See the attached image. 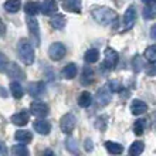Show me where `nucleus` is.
<instances>
[{
  "label": "nucleus",
  "mask_w": 156,
  "mask_h": 156,
  "mask_svg": "<svg viewBox=\"0 0 156 156\" xmlns=\"http://www.w3.org/2000/svg\"><path fill=\"white\" fill-rule=\"evenodd\" d=\"M7 57L4 55L2 51H0V73H3V71H6V68H7Z\"/></svg>",
  "instance_id": "obj_35"
},
{
  "label": "nucleus",
  "mask_w": 156,
  "mask_h": 156,
  "mask_svg": "<svg viewBox=\"0 0 156 156\" xmlns=\"http://www.w3.org/2000/svg\"><path fill=\"white\" fill-rule=\"evenodd\" d=\"M13 155L16 156H21V155H29V151H27V148L24 146V144H20V145H14L12 149Z\"/></svg>",
  "instance_id": "obj_32"
},
{
  "label": "nucleus",
  "mask_w": 156,
  "mask_h": 156,
  "mask_svg": "<svg viewBox=\"0 0 156 156\" xmlns=\"http://www.w3.org/2000/svg\"><path fill=\"white\" fill-rule=\"evenodd\" d=\"M92 149H94V146H92V140L87 139L85 140V151L87 152H92Z\"/></svg>",
  "instance_id": "obj_38"
},
{
  "label": "nucleus",
  "mask_w": 156,
  "mask_h": 156,
  "mask_svg": "<svg viewBox=\"0 0 156 156\" xmlns=\"http://www.w3.org/2000/svg\"><path fill=\"white\" fill-rule=\"evenodd\" d=\"M84 60H85L87 64H94V62H97L99 60V51L97 48L88 50L85 55H84Z\"/></svg>",
  "instance_id": "obj_27"
},
{
  "label": "nucleus",
  "mask_w": 156,
  "mask_h": 156,
  "mask_svg": "<svg viewBox=\"0 0 156 156\" xmlns=\"http://www.w3.org/2000/svg\"><path fill=\"white\" fill-rule=\"evenodd\" d=\"M10 121H12L14 125H17V126H24V125L29 123L30 115H29V112L20 111V112H17V114H14V115H12Z\"/></svg>",
  "instance_id": "obj_13"
},
{
  "label": "nucleus",
  "mask_w": 156,
  "mask_h": 156,
  "mask_svg": "<svg viewBox=\"0 0 156 156\" xmlns=\"http://www.w3.org/2000/svg\"><path fill=\"white\" fill-rule=\"evenodd\" d=\"M111 99H112V95H111V91L108 90V87H104V88H101L97 92V102L101 107L108 105V104L111 102Z\"/></svg>",
  "instance_id": "obj_9"
},
{
  "label": "nucleus",
  "mask_w": 156,
  "mask_h": 156,
  "mask_svg": "<svg viewBox=\"0 0 156 156\" xmlns=\"http://www.w3.org/2000/svg\"><path fill=\"white\" fill-rule=\"evenodd\" d=\"M7 153H9L7 146L4 145V142H2V140H0V156H6Z\"/></svg>",
  "instance_id": "obj_37"
},
{
  "label": "nucleus",
  "mask_w": 156,
  "mask_h": 156,
  "mask_svg": "<svg viewBox=\"0 0 156 156\" xmlns=\"http://www.w3.org/2000/svg\"><path fill=\"white\" fill-rule=\"evenodd\" d=\"M151 38H152L153 41H156V23L151 27Z\"/></svg>",
  "instance_id": "obj_39"
},
{
  "label": "nucleus",
  "mask_w": 156,
  "mask_h": 156,
  "mask_svg": "<svg viewBox=\"0 0 156 156\" xmlns=\"http://www.w3.org/2000/svg\"><path fill=\"white\" fill-rule=\"evenodd\" d=\"M10 94H12L16 99L21 98V97L24 95V90H23V87H21V84L19 81L10 82Z\"/></svg>",
  "instance_id": "obj_23"
},
{
  "label": "nucleus",
  "mask_w": 156,
  "mask_h": 156,
  "mask_svg": "<svg viewBox=\"0 0 156 156\" xmlns=\"http://www.w3.org/2000/svg\"><path fill=\"white\" fill-rule=\"evenodd\" d=\"M144 17L145 20H153L156 17V2L151 0L149 3H146L144 9Z\"/></svg>",
  "instance_id": "obj_18"
},
{
  "label": "nucleus",
  "mask_w": 156,
  "mask_h": 156,
  "mask_svg": "<svg viewBox=\"0 0 156 156\" xmlns=\"http://www.w3.org/2000/svg\"><path fill=\"white\" fill-rule=\"evenodd\" d=\"M58 10V4L55 0H44L41 3V13L45 16H53Z\"/></svg>",
  "instance_id": "obj_11"
},
{
  "label": "nucleus",
  "mask_w": 156,
  "mask_h": 156,
  "mask_svg": "<svg viewBox=\"0 0 156 156\" xmlns=\"http://www.w3.org/2000/svg\"><path fill=\"white\" fill-rule=\"evenodd\" d=\"M45 91V85L44 82L41 81H36V82H30L29 84V94L33 98H40L41 95L44 94Z\"/></svg>",
  "instance_id": "obj_10"
},
{
  "label": "nucleus",
  "mask_w": 156,
  "mask_h": 156,
  "mask_svg": "<svg viewBox=\"0 0 156 156\" xmlns=\"http://www.w3.org/2000/svg\"><path fill=\"white\" fill-rule=\"evenodd\" d=\"M66 17L62 16V14H55L54 16L53 14V17H51V26H53L55 30H62L64 27H66Z\"/></svg>",
  "instance_id": "obj_24"
},
{
  "label": "nucleus",
  "mask_w": 156,
  "mask_h": 156,
  "mask_svg": "<svg viewBox=\"0 0 156 156\" xmlns=\"http://www.w3.org/2000/svg\"><path fill=\"white\" fill-rule=\"evenodd\" d=\"M146 74H148L149 77H155L156 75V66L151 64V66L146 67Z\"/></svg>",
  "instance_id": "obj_36"
},
{
  "label": "nucleus",
  "mask_w": 156,
  "mask_h": 156,
  "mask_svg": "<svg viewBox=\"0 0 156 156\" xmlns=\"http://www.w3.org/2000/svg\"><path fill=\"white\" fill-rule=\"evenodd\" d=\"M92 17H94V20L97 21V23H99V24L102 26H109L112 24L114 21L116 20V13L112 10V9L109 7H95L94 10H92Z\"/></svg>",
  "instance_id": "obj_2"
},
{
  "label": "nucleus",
  "mask_w": 156,
  "mask_h": 156,
  "mask_svg": "<svg viewBox=\"0 0 156 156\" xmlns=\"http://www.w3.org/2000/svg\"><path fill=\"white\" fill-rule=\"evenodd\" d=\"M66 148L70 151L71 153H78V145H77V140L73 139V138H68L66 140Z\"/></svg>",
  "instance_id": "obj_33"
},
{
  "label": "nucleus",
  "mask_w": 156,
  "mask_h": 156,
  "mask_svg": "<svg viewBox=\"0 0 156 156\" xmlns=\"http://www.w3.org/2000/svg\"><path fill=\"white\" fill-rule=\"evenodd\" d=\"M14 139L19 142V144H29L33 139V135L30 133L29 131H24V129H20L14 133Z\"/></svg>",
  "instance_id": "obj_19"
},
{
  "label": "nucleus",
  "mask_w": 156,
  "mask_h": 156,
  "mask_svg": "<svg viewBox=\"0 0 156 156\" xmlns=\"http://www.w3.org/2000/svg\"><path fill=\"white\" fill-rule=\"evenodd\" d=\"M145 125H146V121H145V119H136L135 123H133V132H135V135L140 136L144 133Z\"/></svg>",
  "instance_id": "obj_30"
},
{
  "label": "nucleus",
  "mask_w": 156,
  "mask_h": 156,
  "mask_svg": "<svg viewBox=\"0 0 156 156\" xmlns=\"http://www.w3.org/2000/svg\"><path fill=\"white\" fill-rule=\"evenodd\" d=\"M33 128H34V131L37 132V133H40V135H48L50 132H51V125H50V122H47L45 119H37V121H34Z\"/></svg>",
  "instance_id": "obj_12"
},
{
  "label": "nucleus",
  "mask_w": 156,
  "mask_h": 156,
  "mask_svg": "<svg viewBox=\"0 0 156 156\" xmlns=\"http://www.w3.org/2000/svg\"><path fill=\"white\" fill-rule=\"evenodd\" d=\"M77 73H78L77 66H75L74 62H70V64H67V66L62 68L61 75L66 78V80H73V78L77 77Z\"/></svg>",
  "instance_id": "obj_17"
},
{
  "label": "nucleus",
  "mask_w": 156,
  "mask_h": 156,
  "mask_svg": "<svg viewBox=\"0 0 156 156\" xmlns=\"http://www.w3.org/2000/svg\"><path fill=\"white\" fill-rule=\"evenodd\" d=\"M105 148H107V151L109 153H112V155H121V153L123 152L122 145H119L118 142H112V140H107V142H105Z\"/></svg>",
  "instance_id": "obj_25"
},
{
  "label": "nucleus",
  "mask_w": 156,
  "mask_h": 156,
  "mask_svg": "<svg viewBox=\"0 0 156 156\" xmlns=\"http://www.w3.org/2000/svg\"><path fill=\"white\" fill-rule=\"evenodd\" d=\"M27 27H29V31L31 34V38H33V43L36 45H40V26H38V21L34 19V16H30L27 19Z\"/></svg>",
  "instance_id": "obj_6"
},
{
  "label": "nucleus",
  "mask_w": 156,
  "mask_h": 156,
  "mask_svg": "<svg viewBox=\"0 0 156 156\" xmlns=\"http://www.w3.org/2000/svg\"><path fill=\"white\" fill-rule=\"evenodd\" d=\"M6 73H7L9 77L12 78H16V80H19V78H23V71H21V68L19 66H17L16 62H9L7 64V68H6Z\"/></svg>",
  "instance_id": "obj_16"
},
{
  "label": "nucleus",
  "mask_w": 156,
  "mask_h": 156,
  "mask_svg": "<svg viewBox=\"0 0 156 156\" xmlns=\"http://www.w3.org/2000/svg\"><path fill=\"white\" fill-rule=\"evenodd\" d=\"M17 53H19L20 60L24 62L26 66H31L34 60H36L33 44L27 38H20L19 40V43H17Z\"/></svg>",
  "instance_id": "obj_1"
},
{
  "label": "nucleus",
  "mask_w": 156,
  "mask_h": 156,
  "mask_svg": "<svg viewBox=\"0 0 156 156\" xmlns=\"http://www.w3.org/2000/svg\"><path fill=\"white\" fill-rule=\"evenodd\" d=\"M30 112L37 118H45L50 114V108L43 101H33L30 104Z\"/></svg>",
  "instance_id": "obj_5"
},
{
  "label": "nucleus",
  "mask_w": 156,
  "mask_h": 156,
  "mask_svg": "<svg viewBox=\"0 0 156 156\" xmlns=\"http://www.w3.org/2000/svg\"><path fill=\"white\" fill-rule=\"evenodd\" d=\"M75 123H77V119L73 114H66V115H62L61 121H60V128H61V131L66 133V135H70L71 132L74 131L75 128Z\"/></svg>",
  "instance_id": "obj_7"
},
{
  "label": "nucleus",
  "mask_w": 156,
  "mask_h": 156,
  "mask_svg": "<svg viewBox=\"0 0 156 156\" xmlns=\"http://www.w3.org/2000/svg\"><path fill=\"white\" fill-rule=\"evenodd\" d=\"M92 81H94V71L90 66H85L81 74V82L84 85H90Z\"/></svg>",
  "instance_id": "obj_20"
},
{
  "label": "nucleus",
  "mask_w": 156,
  "mask_h": 156,
  "mask_svg": "<svg viewBox=\"0 0 156 156\" xmlns=\"http://www.w3.org/2000/svg\"><path fill=\"white\" fill-rule=\"evenodd\" d=\"M3 7L7 13H17L21 7V0H6Z\"/></svg>",
  "instance_id": "obj_22"
},
{
  "label": "nucleus",
  "mask_w": 156,
  "mask_h": 156,
  "mask_svg": "<svg viewBox=\"0 0 156 156\" xmlns=\"http://www.w3.org/2000/svg\"><path fill=\"white\" fill-rule=\"evenodd\" d=\"M144 149H145L144 142H140V140H136V142H133V144L131 145V148H129V155L138 156V155H140V153L144 152Z\"/></svg>",
  "instance_id": "obj_28"
},
{
  "label": "nucleus",
  "mask_w": 156,
  "mask_h": 156,
  "mask_svg": "<svg viewBox=\"0 0 156 156\" xmlns=\"http://www.w3.org/2000/svg\"><path fill=\"white\" fill-rule=\"evenodd\" d=\"M119 55L114 48H107L105 50V57H104V67L107 70H114L118 64Z\"/></svg>",
  "instance_id": "obj_8"
},
{
  "label": "nucleus",
  "mask_w": 156,
  "mask_h": 156,
  "mask_svg": "<svg viewBox=\"0 0 156 156\" xmlns=\"http://www.w3.org/2000/svg\"><path fill=\"white\" fill-rule=\"evenodd\" d=\"M148 111V105H146V102H144V101H140V99H133L131 102V112L132 115H142V114H145V112Z\"/></svg>",
  "instance_id": "obj_14"
},
{
  "label": "nucleus",
  "mask_w": 156,
  "mask_h": 156,
  "mask_svg": "<svg viewBox=\"0 0 156 156\" xmlns=\"http://www.w3.org/2000/svg\"><path fill=\"white\" fill-rule=\"evenodd\" d=\"M136 21V7L132 4L126 9V12L123 14V20H122V29L123 31H129V30L135 26Z\"/></svg>",
  "instance_id": "obj_4"
},
{
  "label": "nucleus",
  "mask_w": 156,
  "mask_h": 156,
  "mask_svg": "<svg viewBox=\"0 0 156 156\" xmlns=\"http://www.w3.org/2000/svg\"><path fill=\"white\" fill-rule=\"evenodd\" d=\"M62 7L66 12L81 13V0H62Z\"/></svg>",
  "instance_id": "obj_15"
},
{
  "label": "nucleus",
  "mask_w": 156,
  "mask_h": 156,
  "mask_svg": "<svg viewBox=\"0 0 156 156\" xmlns=\"http://www.w3.org/2000/svg\"><path fill=\"white\" fill-rule=\"evenodd\" d=\"M132 68H133L135 73H139V71H142L145 68V61L142 60L140 55H135L133 57V60H132Z\"/></svg>",
  "instance_id": "obj_29"
},
{
  "label": "nucleus",
  "mask_w": 156,
  "mask_h": 156,
  "mask_svg": "<svg viewBox=\"0 0 156 156\" xmlns=\"http://www.w3.org/2000/svg\"><path fill=\"white\" fill-rule=\"evenodd\" d=\"M6 34V26H4L3 20L0 19V36H4Z\"/></svg>",
  "instance_id": "obj_40"
},
{
  "label": "nucleus",
  "mask_w": 156,
  "mask_h": 156,
  "mask_svg": "<svg viewBox=\"0 0 156 156\" xmlns=\"http://www.w3.org/2000/svg\"><path fill=\"white\" fill-rule=\"evenodd\" d=\"M78 105L80 107H82V108H88L92 104V95L88 92V91H82L81 94H80V97H78Z\"/></svg>",
  "instance_id": "obj_21"
},
{
  "label": "nucleus",
  "mask_w": 156,
  "mask_h": 156,
  "mask_svg": "<svg viewBox=\"0 0 156 156\" xmlns=\"http://www.w3.org/2000/svg\"><path fill=\"white\" fill-rule=\"evenodd\" d=\"M107 87H108V90L112 91V92H118V91L122 88V85H121L118 81H109Z\"/></svg>",
  "instance_id": "obj_34"
},
{
  "label": "nucleus",
  "mask_w": 156,
  "mask_h": 156,
  "mask_svg": "<svg viewBox=\"0 0 156 156\" xmlns=\"http://www.w3.org/2000/svg\"><path fill=\"white\" fill-rule=\"evenodd\" d=\"M40 10H41V4L37 3V2H27L24 4V12L29 16H36Z\"/></svg>",
  "instance_id": "obj_26"
},
{
  "label": "nucleus",
  "mask_w": 156,
  "mask_h": 156,
  "mask_svg": "<svg viewBox=\"0 0 156 156\" xmlns=\"http://www.w3.org/2000/svg\"><path fill=\"white\" fill-rule=\"evenodd\" d=\"M145 57H146L148 61L156 62V44L151 45V47H148V48L145 50Z\"/></svg>",
  "instance_id": "obj_31"
},
{
  "label": "nucleus",
  "mask_w": 156,
  "mask_h": 156,
  "mask_svg": "<svg viewBox=\"0 0 156 156\" xmlns=\"http://www.w3.org/2000/svg\"><path fill=\"white\" fill-rule=\"evenodd\" d=\"M142 2H144V3L146 4V3H149V2H151V0H142Z\"/></svg>",
  "instance_id": "obj_41"
},
{
  "label": "nucleus",
  "mask_w": 156,
  "mask_h": 156,
  "mask_svg": "<svg viewBox=\"0 0 156 156\" xmlns=\"http://www.w3.org/2000/svg\"><path fill=\"white\" fill-rule=\"evenodd\" d=\"M66 53H67L66 45L62 44V43H60V41H55V43H53V44L48 47V57L51 58L53 61H60V60H62L64 55H66Z\"/></svg>",
  "instance_id": "obj_3"
}]
</instances>
